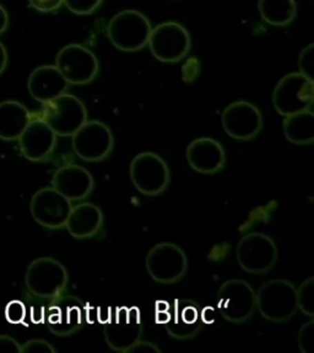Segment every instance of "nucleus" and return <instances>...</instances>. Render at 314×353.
I'll list each match as a JSON object with an SVG mask.
<instances>
[{
  "instance_id": "obj_26",
  "label": "nucleus",
  "mask_w": 314,
  "mask_h": 353,
  "mask_svg": "<svg viewBox=\"0 0 314 353\" xmlns=\"http://www.w3.org/2000/svg\"><path fill=\"white\" fill-rule=\"evenodd\" d=\"M297 308L309 318H314V277L311 276L296 288Z\"/></svg>"
},
{
  "instance_id": "obj_3",
  "label": "nucleus",
  "mask_w": 314,
  "mask_h": 353,
  "mask_svg": "<svg viewBox=\"0 0 314 353\" xmlns=\"http://www.w3.org/2000/svg\"><path fill=\"white\" fill-rule=\"evenodd\" d=\"M149 19L137 10H123L112 17L107 34L117 50L135 52L143 50L151 33Z\"/></svg>"
},
{
  "instance_id": "obj_34",
  "label": "nucleus",
  "mask_w": 314,
  "mask_h": 353,
  "mask_svg": "<svg viewBox=\"0 0 314 353\" xmlns=\"http://www.w3.org/2000/svg\"><path fill=\"white\" fill-rule=\"evenodd\" d=\"M0 353H21V345L9 335H0Z\"/></svg>"
},
{
  "instance_id": "obj_13",
  "label": "nucleus",
  "mask_w": 314,
  "mask_h": 353,
  "mask_svg": "<svg viewBox=\"0 0 314 353\" xmlns=\"http://www.w3.org/2000/svg\"><path fill=\"white\" fill-rule=\"evenodd\" d=\"M72 146L80 160L99 162L110 156L115 139L105 123L88 121L72 135Z\"/></svg>"
},
{
  "instance_id": "obj_18",
  "label": "nucleus",
  "mask_w": 314,
  "mask_h": 353,
  "mask_svg": "<svg viewBox=\"0 0 314 353\" xmlns=\"http://www.w3.org/2000/svg\"><path fill=\"white\" fill-rule=\"evenodd\" d=\"M188 165L202 174H216L226 165V152L217 140L199 138L188 145L186 151Z\"/></svg>"
},
{
  "instance_id": "obj_21",
  "label": "nucleus",
  "mask_w": 314,
  "mask_h": 353,
  "mask_svg": "<svg viewBox=\"0 0 314 353\" xmlns=\"http://www.w3.org/2000/svg\"><path fill=\"white\" fill-rule=\"evenodd\" d=\"M69 83L55 65L36 68L28 77V88L31 97L41 103L50 102L66 94Z\"/></svg>"
},
{
  "instance_id": "obj_14",
  "label": "nucleus",
  "mask_w": 314,
  "mask_h": 353,
  "mask_svg": "<svg viewBox=\"0 0 314 353\" xmlns=\"http://www.w3.org/2000/svg\"><path fill=\"white\" fill-rule=\"evenodd\" d=\"M221 123L227 135L239 141L253 140L263 129L259 108L247 101H237L227 105L222 112Z\"/></svg>"
},
{
  "instance_id": "obj_31",
  "label": "nucleus",
  "mask_w": 314,
  "mask_h": 353,
  "mask_svg": "<svg viewBox=\"0 0 314 353\" xmlns=\"http://www.w3.org/2000/svg\"><path fill=\"white\" fill-rule=\"evenodd\" d=\"M55 350L50 342L42 339H32L25 342L21 346V353H55Z\"/></svg>"
},
{
  "instance_id": "obj_15",
  "label": "nucleus",
  "mask_w": 314,
  "mask_h": 353,
  "mask_svg": "<svg viewBox=\"0 0 314 353\" xmlns=\"http://www.w3.org/2000/svg\"><path fill=\"white\" fill-rule=\"evenodd\" d=\"M72 208V201L58 193L53 187L42 188L37 190L33 194L30 203L33 220L39 226L50 230H59L66 227Z\"/></svg>"
},
{
  "instance_id": "obj_22",
  "label": "nucleus",
  "mask_w": 314,
  "mask_h": 353,
  "mask_svg": "<svg viewBox=\"0 0 314 353\" xmlns=\"http://www.w3.org/2000/svg\"><path fill=\"white\" fill-rule=\"evenodd\" d=\"M104 226V214L97 205L81 203L72 206L66 227L69 234L77 239L92 238Z\"/></svg>"
},
{
  "instance_id": "obj_33",
  "label": "nucleus",
  "mask_w": 314,
  "mask_h": 353,
  "mask_svg": "<svg viewBox=\"0 0 314 353\" xmlns=\"http://www.w3.org/2000/svg\"><path fill=\"white\" fill-rule=\"evenodd\" d=\"M171 316V304L166 301H159L156 302V310H155V319L156 323L164 324L168 321Z\"/></svg>"
},
{
  "instance_id": "obj_8",
  "label": "nucleus",
  "mask_w": 314,
  "mask_h": 353,
  "mask_svg": "<svg viewBox=\"0 0 314 353\" xmlns=\"http://www.w3.org/2000/svg\"><path fill=\"white\" fill-rule=\"evenodd\" d=\"M104 336L107 346L115 352L134 351L143 336V321L140 310L135 307H121L110 321L104 326Z\"/></svg>"
},
{
  "instance_id": "obj_4",
  "label": "nucleus",
  "mask_w": 314,
  "mask_h": 353,
  "mask_svg": "<svg viewBox=\"0 0 314 353\" xmlns=\"http://www.w3.org/2000/svg\"><path fill=\"white\" fill-rule=\"evenodd\" d=\"M41 119L55 132L57 137L68 138L88 121V110L80 99L63 94L43 103Z\"/></svg>"
},
{
  "instance_id": "obj_32",
  "label": "nucleus",
  "mask_w": 314,
  "mask_h": 353,
  "mask_svg": "<svg viewBox=\"0 0 314 353\" xmlns=\"http://www.w3.org/2000/svg\"><path fill=\"white\" fill-rule=\"evenodd\" d=\"M28 3L35 10L50 12L59 9L63 4V0H28Z\"/></svg>"
},
{
  "instance_id": "obj_12",
  "label": "nucleus",
  "mask_w": 314,
  "mask_h": 353,
  "mask_svg": "<svg viewBox=\"0 0 314 353\" xmlns=\"http://www.w3.org/2000/svg\"><path fill=\"white\" fill-rule=\"evenodd\" d=\"M55 66L68 83H92L99 72L97 57L81 44H68L55 57Z\"/></svg>"
},
{
  "instance_id": "obj_10",
  "label": "nucleus",
  "mask_w": 314,
  "mask_h": 353,
  "mask_svg": "<svg viewBox=\"0 0 314 353\" xmlns=\"http://www.w3.org/2000/svg\"><path fill=\"white\" fill-rule=\"evenodd\" d=\"M257 308L255 292L248 282L231 279L221 285L217 292V310L232 324H242L254 314Z\"/></svg>"
},
{
  "instance_id": "obj_5",
  "label": "nucleus",
  "mask_w": 314,
  "mask_h": 353,
  "mask_svg": "<svg viewBox=\"0 0 314 353\" xmlns=\"http://www.w3.org/2000/svg\"><path fill=\"white\" fill-rule=\"evenodd\" d=\"M313 102V80L301 72H290L282 77L273 92V105L282 117L312 110Z\"/></svg>"
},
{
  "instance_id": "obj_16",
  "label": "nucleus",
  "mask_w": 314,
  "mask_h": 353,
  "mask_svg": "<svg viewBox=\"0 0 314 353\" xmlns=\"http://www.w3.org/2000/svg\"><path fill=\"white\" fill-rule=\"evenodd\" d=\"M85 319V304L72 294H61L50 304L46 320L50 332L55 336H70L80 330Z\"/></svg>"
},
{
  "instance_id": "obj_11",
  "label": "nucleus",
  "mask_w": 314,
  "mask_h": 353,
  "mask_svg": "<svg viewBox=\"0 0 314 353\" xmlns=\"http://www.w3.org/2000/svg\"><path fill=\"white\" fill-rule=\"evenodd\" d=\"M148 44L157 61L177 63L187 57L192 41L187 28L178 22L170 21L151 30Z\"/></svg>"
},
{
  "instance_id": "obj_20",
  "label": "nucleus",
  "mask_w": 314,
  "mask_h": 353,
  "mask_svg": "<svg viewBox=\"0 0 314 353\" xmlns=\"http://www.w3.org/2000/svg\"><path fill=\"white\" fill-rule=\"evenodd\" d=\"M204 321L198 308V303L190 299H176L171 304V316L166 323V331L177 340H189L197 336Z\"/></svg>"
},
{
  "instance_id": "obj_2",
  "label": "nucleus",
  "mask_w": 314,
  "mask_h": 353,
  "mask_svg": "<svg viewBox=\"0 0 314 353\" xmlns=\"http://www.w3.org/2000/svg\"><path fill=\"white\" fill-rule=\"evenodd\" d=\"M69 274L61 261L42 256L28 265L25 274V285L28 292L42 299H55L66 291Z\"/></svg>"
},
{
  "instance_id": "obj_7",
  "label": "nucleus",
  "mask_w": 314,
  "mask_h": 353,
  "mask_svg": "<svg viewBox=\"0 0 314 353\" xmlns=\"http://www.w3.org/2000/svg\"><path fill=\"white\" fill-rule=\"evenodd\" d=\"M279 252L275 241L260 232L243 236L236 248V258L241 269L253 275H263L277 261Z\"/></svg>"
},
{
  "instance_id": "obj_28",
  "label": "nucleus",
  "mask_w": 314,
  "mask_h": 353,
  "mask_svg": "<svg viewBox=\"0 0 314 353\" xmlns=\"http://www.w3.org/2000/svg\"><path fill=\"white\" fill-rule=\"evenodd\" d=\"M104 0H63L69 10L77 15H90L99 9Z\"/></svg>"
},
{
  "instance_id": "obj_35",
  "label": "nucleus",
  "mask_w": 314,
  "mask_h": 353,
  "mask_svg": "<svg viewBox=\"0 0 314 353\" xmlns=\"http://www.w3.org/2000/svg\"><path fill=\"white\" fill-rule=\"evenodd\" d=\"M8 12L3 6H0V33L4 32L8 28Z\"/></svg>"
},
{
  "instance_id": "obj_23",
  "label": "nucleus",
  "mask_w": 314,
  "mask_h": 353,
  "mask_svg": "<svg viewBox=\"0 0 314 353\" xmlns=\"http://www.w3.org/2000/svg\"><path fill=\"white\" fill-rule=\"evenodd\" d=\"M31 121V114L25 105L17 101L0 103V139L14 141L21 137Z\"/></svg>"
},
{
  "instance_id": "obj_29",
  "label": "nucleus",
  "mask_w": 314,
  "mask_h": 353,
  "mask_svg": "<svg viewBox=\"0 0 314 353\" xmlns=\"http://www.w3.org/2000/svg\"><path fill=\"white\" fill-rule=\"evenodd\" d=\"M298 347L302 353H311L314 346V320H309L300 327L297 336Z\"/></svg>"
},
{
  "instance_id": "obj_24",
  "label": "nucleus",
  "mask_w": 314,
  "mask_h": 353,
  "mask_svg": "<svg viewBox=\"0 0 314 353\" xmlns=\"http://www.w3.org/2000/svg\"><path fill=\"white\" fill-rule=\"evenodd\" d=\"M285 138L295 145H311L314 141V113L312 110H302L285 117L282 121Z\"/></svg>"
},
{
  "instance_id": "obj_19",
  "label": "nucleus",
  "mask_w": 314,
  "mask_h": 353,
  "mask_svg": "<svg viewBox=\"0 0 314 353\" xmlns=\"http://www.w3.org/2000/svg\"><path fill=\"white\" fill-rule=\"evenodd\" d=\"M94 178L81 165H66L59 167L52 178V187L69 201H80L94 190Z\"/></svg>"
},
{
  "instance_id": "obj_17",
  "label": "nucleus",
  "mask_w": 314,
  "mask_h": 353,
  "mask_svg": "<svg viewBox=\"0 0 314 353\" xmlns=\"http://www.w3.org/2000/svg\"><path fill=\"white\" fill-rule=\"evenodd\" d=\"M19 140L22 156L32 162L47 160L53 152L57 135L41 118L31 119Z\"/></svg>"
},
{
  "instance_id": "obj_36",
  "label": "nucleus",
  "mask_w": 314,
  "mask_h": 353,
  "mask_svg": "<svg viewBox=\"0 0 314 353\" xmlns=\"http://www.w3.org/2000/svg\"><path fill=\"white\" fill-rule=\"evenodd\" d=\"M6 63H8V53H6V47L0 42V74L4 72Z\"/></svg>"
},
{
  "instance_id": "obj_30",
  "label": "nucleus",
  "mask_w": 314,
  "mask_h": 353,
  "mask_svg": "<svg viewBox=\"0 0 314 353\" xmlns=\"http://www.w3.org/2000/svg\"><path fill=\"white\" fill-rule=\"evenodd\" d=\"M298 68L302 75L313 80L314 44H309L308 47H306L301 52L300 59H298Z\"/></svg>"
},
{
  "instance_id": "obj_25",
  "label": "nucleus",
  "mask_w": 314,
  "mask_h": 353,
  "mask_svg": "<svg viewBox=\"0 0 314 353\" xmlns=\"http://www.w3.org/2000/svg\"><path fill=\"white\" fill-rule=\"evenodd\" d=\"M260 17L273 26H287L295 20L297 4L295 0H259Z\"/></svg>"
},
{
  "instance_id": "obj_9",
  "label": "nucleus",
  "mask_w": 314,
  "mask_h": 353,
  "mask_svg": "<svg viewBox=\"0 0 314 353\" xmlns=\"http://www.w3.org/2000/svg\"><path fill=\"white\" fill-rule=\"evenodd\" d=\"M145 266L154 281L172 285L187 274L188 258L184 250L175 243H159L150 249Z\"/></svg>"
},
{
  "instance_id": "obj_1",
  "label": "nucleus",
  "mask_w": 314,
  "mask_h": 353,
  "mask_svg": "<svg viewBox=\"0 0 314 353\" xmlns=\"http://www.w3.org/2000/svg\"><path fill=\"white\" fill-rule=\"evenodd\" d=\"M255 304L265 319L276 324L285 323L298 310L296 287L284 279L269 280L255 293Z\"/></svg>"
},
{
  "instance_id": "obj_6",
  "label": "nucleus",
  "mask_w": 314,
  "mask_h": 353,
  "mask_svg": "<svg viewBox=\"0 0 314 353\" xmlns=\"http://www.w3.org/2000/svg\"><path fill=\"white\" fill-rule=\"evenodd\" d=\"M129 173L133 185L146 196H157L164 193L171 181L170 167L154 152L137 154L130 162Z\"/></svg>"
},
{
  "instance_id": "obj_27",
  "label": "nucleus",
  "mask_w": 314,
  "mask_h": 353,
  "mask_svg": "<svg viewBox=\"0 0 314 353\" xmlns=\"http://www.w3.org/2000/svg\"><path fill=\"white\" fill-rule=\"evenodd\" d=\"M4 314H6V319L8 323H10L12 325H19L26 319L28 309H26V305L23 302L14 299V301H10L9 303L6 304Z\"/></svg>"
}]
</instances>
